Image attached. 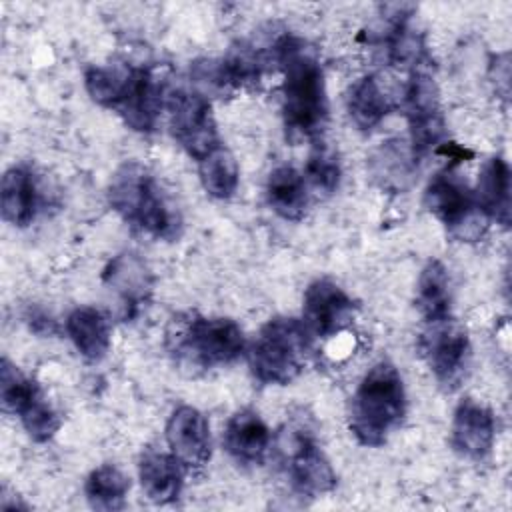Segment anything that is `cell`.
Returning <instances> with one entry per match:
<instances>
[{"label":"cell","instance_id":"4316f807","mask_svg":"<svg viewBox=\"0 0 512 512\" xmlns=\"http://www.w3.org/2000/svg\"><path fill=\"white\" fill-rule=\"evenodd\" d=\"M416 166L410 150L406 152L400 142H388L374 152L370 158V174L382 190L400 192L408 186L412 178V168Z\"/></svg>","mask_w":512,"mask_h":512},{"label":"cell","instance_id":"484cf974","mask_svg":"<svg viewBox=\"0 0 512 512\" xmlns=\"http://www.w3.org/2000/svg\"><path fill=\"white\" fill-rule=\"evenodd\" d=\"M198 174L206 194L218 200L232 198L240 180L238 162L226 146H218L206 158H202L198 162Z\"/></svg>","mask_w":512,"mask_h":512},{"label":"cell","instance_id":"83f0119b","mask_svg":"<svg viewBox=\"0 0 512 512\" xmlns=\"http://www.w3.org/2000/svg\"><path fill=\"white\" fill-rule=\"evenodd\" d=\"M340 174L342 170L336 152L324 142H316V148L310 152L302 174L306 186H310L316 194L330 196L340 184Z\"/></svg>","mask_w":512,"mask_h":512},{"label":"cell","instance_id":"52a82bcc","mask_svg":"<svg viewBox=\"0 0 512 512\" xmlns=\"http://www.w3.org/2000/svg\"><path fill=\"white\" fill-rule=\"evenodd\" d=\"M424 206L460 240H480L486 230V218L476 206L474 192L452 166H446L428 182Z\"/></svg>","mask_w":512,"mask_h":512},{"label":"cell","instance_id":"cb8c5ba5","mask_svg":"<svg viewBox=\"0 0 512 512\" xmlns=\"http://www.w3.org/2000/svg\"><path fill=\"white\" fill-rule=\"evenodd\" d=\"M132 64L126 62H114V64H102V66H90L84 72V86L88 96L110 110H116L120 100L124 98L132 74H134Z\"/></svg>","mask_w":512,"mask_h":512},{"label":"cell","instance_id":"9c48e42d","mask_svg":"<svg viewBox=\"0 0 512 512\" xmlns=\"http://www.w3.org/2000/svg\"><path fill=\"white\" fill-rule=\"evenodd\" d=\"M418 346L436 382L448 392L456 390L470 362V338L466 328L452 316L426 322Z\"/></svg>","mask_w":512,"mask_h":512},{"label":"cell","instance_id":"5b68a950","mask_svg":"<svg viewBox=\"0 0 512 512\" xmlns=\"http://www.w3.org/2000/svg\"><path fill=\"white\" fill-rule=\"evenodd\" d=\"M312 334L298 318L268 320L248 350L252 376L260 384L286 386L296 380L310 356Z\"/></svg>","mask_w":512,"mask_h":512},{"label":"cell","instance_id":"d4e9b609","mask_svg":"<svg viewBox=\"0 0 512 512\" xmlns=\"http://www.w3.org/2000/svg\"><path fill=\"white\" fill-rule=\"evenodd\" d=\"M130 490L128 476L114 464H102L94 468L84 484L86 500L92 508L112 512L122 510L126 504V494Z\"/></svg>","mask_w":512,"mask_h":512},{"label":"cell","instance_id":"f546056e","mask_svg":"<svg viewBox=\"0 0 512 512\" xmlns=\"http://www.w3.org/2000/svg\"><path fill=\"white\" fill-rule=\"evenodd\" d=\"M26 324H28V328H30L34 334H38V336H42V338L54 336V334L58 332L56 320H54L50 314H46L44 310H40V308H30V310L26 312Z\"/></svg>","mask_w":512,"mask_h":512},{"label":"cell","instance_id":"8992f818","mask_svg":"<svg viewBox=\"0 0 512 512\" xmlns=\"http://www.w3.org/2000/svg\"><path fill=\"white\" fill-rule=\"evenodd\" d=\"M404 114L410 130V154L418 164L446 136L440 90L430 72V64L414 68L404 90Z\"/></svg>","mask_w":512,"mask_h":512},{"label":"cell","instance_id":"f1b7e54d","mask_svg":"<svg viewBox=\"0 0 512 512\" xmlns=\"http://www.w3.org/2000/svg\"><path fill=\"white\" fill-rule=\"evenodd\" d=\"M16 416L34 442H48L62 424L60 414L54 410L42 390L36 392Z\"/></svg>","mask_w":512,"mask_h":512},{"label":"cell","instance_id":"603a6c76","mask_svg":"<svg viewBox=\"0 0 512 512\" xmlns=\"http://www.w3.org/2000/svg\"><path fill=\"white\" fill-rule=\"evenodd\" d=\"M416 308L426 322L452 316V294L448 270L440 260H428L416 288Z\"/></svg>","mask_w":512,"mask_h":512},{"label":"cell","instance_id":"d6986e66","mask_svg":"<svg viewBox=\"0 0 512 512\" xmlns=\"http://www.w3.org/2000/svg\"><path fill=\"white\" fill-rule=\"evenodd\" d=\"M474 200L486 220H496L502 226L510 224V168L504 158L492 156L484 162Z\"/></svg>","mask_w":512,"mask_h":512},{"label":"cell","instance_id":"5bb4252c","mask_svg":"<svg viewBox=\"0 0 512 512\" xmlns=\"http://www.w3.org/2000/svg\"><path fill=\"white\" fill-rule=\"evenodd\" d=\"M166 86L154 76L150 68L136 66L130 86L116 106V114L124 124L136 132H152L160 118L162 108H166Z\"/></svg>","mask_w":512,"mask_h":512},{"label":"cell","instance_id":"7402d4cb","mask_svg":"<svg viewBox=\"0 0 512 512\" xmlns=\"http://www.w3.org/2000/svg\"><path fill=\"white\" fill-rule=\"evenodd\" d=\"M394 108L392 98L374 74L362 76L350 90L348 114L358 130H374Z\"/></svg>","mask_w":512,"mask_h":512},{"label":"cell","instance_id":"e0dca14e","mask_svg":"<svg viewBox=\"0 0 512 512\" xmlns=\"http://www.w3.org/2000/svg\"><path fill=\"white\" fill-rule=\"evenodd\" d=\"M186 466L170 452L148 450L138 460V478L146 498L154 504H172L184 486Z\"/></svg>","mask_w":512,"mask_h":512},{"label":"cell","instance_id":"2e32d148","mask_svg":"<svg viewBox=\"0 0 512 512\" xmlns=\"http://www.w3.org/2000/svg\"><path fill=\"white\" fill-rule=\"evenodd\" d=\"M272 436L266 422L254 410H238L224 428L222 444L230 458L242 466H260L270 448Z\"/></svg>","mask_w":512,"mask_h":512},{"label":"cell","instance_id":"9a60e30c","mask_svg":"<svg viewBox=\"0 0 512 512\" xmlns=\"http://www.w3.org/2000/svg\"><path fill=\"white\" fill-rule=\"evenodd\" d=\"M102 282L118 296L126 320L134 318L152 294L150 268L134 252L114 256L102 272Z\"/></svg>","mask_w":512,"mask_h":512},{"label":"cell","instance_id":"ba28073f","mask_svg":"<svg viewBox=\"0 0 512 512\" xmlns=\"http://www.w3.org/2000/svg\"><path fill=\"white\" fill-rule=\"evenodd\" d=\"M166 110L174 140L196 162L222 146L210 100L198 90H168Z\"/></svg>","mask_w":512,"mask_h":512},{"label":"cell","instance_id":"7a4b0ae2","mask_svg":"<svg viewBox=\"0 0 512 512\" xmlns=\"http://www.w3.org/2000/svg\"><path fill=\"white\" fill-rule=\"evenodd\" d=\"M164 348L174 364L194 372L232 364L242 356L246 340L242 328L230 318L178 312L166 324Z\"/></svg>","mask_w":512,"mask_h":512},{"label":"cell","instance_id":"ffe728a7","mask_svg":"<svg viewBox=\"0 0 512 512\" xmlns=\"http://www.w3.org/2000/svg\"><path fill=\"white\" fill-rule=\"evenodd\" d=\"M66 332L78 354L88 362H100L110 350V322L98 308H74L66 318Z\"/></svg>","mask_w":512,"mask_h":512},{"label":"cell","instance_id":"4fadbf2b","mask_svg":"<svg viewBox=\"0 0 512 512\" xmlns=\"http://www.w3.org/2000/svg\"><path fill=\"white\" fill-rule=\"evenodd\" d=\"M494 436L496 424L492 410L472 398H464L454 410L450 428L454 452L466 460L480 462L492 452Z\"/></svg>","mask_w":512,"mask_h":512},{"label":"cell","instance_id":"6da1fadb","mask_svg":"<svg viewBox=\"0 0 512 512\" xmlns=\"http://www.w3.org/2000/svg\"><path fill=\"white\" fill-rule=\"evenodd\" d=\"M274 62L282 70V118L290 140L318 142L328 122V94L324 70L306 40L282 34L272 46Z\"/></svg>","mask_w":512,"mask_h":512},{"label":"cell","instance_id":"30bf717a","mask_svg":"<svg viewBox=\"0 0 512 512\" xmlns=\"http://www.w3.org/2000/svg\"><path fill=\"white\" fill-rule=\"evenodd\" d=\"M282 452L286 474L296 494L318 498L336 488V474L312 434L294 430Z\"/></svg>","mask_w":512,"mask_h":512},{"label":"cell","instance_id":"ac0fdd59","mask_svg":"<svg viewBox=\"0 0 512 512\" xmlns=\"http://www.w3.org/2000/svg\"><path fill=\"white\" fill-rule=\"evenodd\" d=\"M40 194L34 174L26 166H12L4 172L0 184L2 218L18 228H26L36 218Z\"/></svg>","mask_w":512,"mask_h":512},{"label":"cell","instance_id":"3957f363","mask_svg":"<svg viewBox=\"0 0 512 512\" xmlns=\"http://www.w3.org/2000/svg\"><path fill=\"white\" fill-rule=\"evenodd\" d=\"M108 202L112 210L134 230L156 240H174L180 236V216L166 198L154 174L140 162H124L112 174L108 184Z\"/></svg>","mask_w":512,"mask_h":512},{"label":"cell","instance_id":"7c38bea8","mask_svg":"<svg viewBox=\"0 0 512 512\" xmlns=\"http://www.w3.org/2000/svg\"><path fill=\"white\" fill-rule=\"evenodd\" d=\"M166 444L186 468H202L212 456L210 426L194 406H178L166 422Z\"/></svg>","mask_w":512,"mask_h":512},{"label":"cell","instance_id":"44dd1931","mask_svg":"<svg viewBox=\"0 0 512 512\" xmlns=\"http://www.w3.org/2000/svg\"><path fill=\"white\" fill-rule=\"evenodd\" d=\"M266 200L284 220L298 222L306 214L308 186L304 176L292 166H278L268 174Z\"/></svg>","mask_w":512,"mask_h":512},{"label":"cell","instance_id":"8fae6325","mask_svg":"<svg viewBox=\"0 0 512 512\" xmlns=\"http://www.w3.org/2000/svg\"><path fill=\"white\" fill-rule=\"evenodd\" d=\"M356 310V302L336 282L318 278L304 292L302 322L312 336L332 338L352 324Z\"/></svg>","mask_w":512,"mask_h":512},{"label":"cell","instance_id":"277c9868","mask_svg":"<svg viewBox=\"0 0 512 512\" xmlns=\"http://www.w3.org/2000/svg\"><path fill=\"white\" fill-rule=\"evenodd\" d=\"M406 416V390L394 364L382 360L360 380L350 402V432L368 448L388 442Z\"/></svg>","mask_w":512,"mask_h":512}]
</instances>
